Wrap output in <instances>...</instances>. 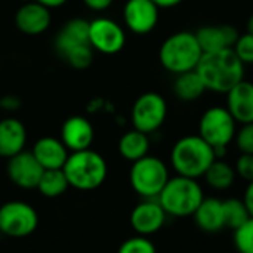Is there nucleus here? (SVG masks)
I'll return each instance as SVG.
<instances>
[{"label":"nucleus","mask_w":253,"mask_h":253,"mask_svg":"<svg viewBox=\"0 0 253 253\" xmlns=\"http://www.w3.org/2000/svg\"><path fill=\"white\" fill-rule=\"evenodd\" d=\"M196 71L208 90L227 93L237 83L245 80V64L233 49L203 53Z\"/></svg>","instance_id":"obj_1"},{"label":"nucleus","mask_w":253,"mask_h":253,"mask_svg":"<svg viewBox=\"0 0 253 253\" xmlns=\"http://www.w3.org/2000/svg\"><path fill=\"white\" fill-rule=\"evenodd\" d=\"M56 53L76 70L87 68L93 61V47L89 42V21L83 18L68 19L53 40Z\"/></svg>","instance_id":"obj_2"},{"label":"nucleus","mask_w":253,"mask_h":253,"mask_svg":"<svg viewBox=\"0 0 253 253\" xmlns=\"http://www.w3.org/2000/svg\"><path fill=\"white\" fill-rule=\"evenodd\" d=\"M216 159L215 150L199 135L179 138L170 150V165L175 173L194 179L203 178Z\"/></svg>","instance_id":"obj_3"},{"label":"nucleus","mask_w":253,"mask_h":253,"mask_svg":"<svg viewBox=\"0 0 253 253\" xmlns=\"http://www.w3.org/2000/svg\"><path fill=\"white\" fill-rule=\"evenodd\" d=\"M157 200L168 216L188 218L205 200V190L199 179L175 175L169 178Z\"/></svg>","instance_id":"obj_4"},{"label":"nucleus","mask_w":253,"mask_h":253,"mask_svg":"<svg viewBox=\"0 0 253 253\" xmlns=\"http://www.w3.org/2000/svg\"><path fill=\"white\" fill-rule=\"evenodd\" d=\"M62 170L70 187L79 191H93L99 188L108 176L107 160L90 148L70 153Z\"/></svg>","instance_id":"obj_5"},{"label":"nucleus","mask_w":253,"mask_h":253,"mask_svg":"<svg viewBox=\"0 0 253 253\" xmlns=\"http://www.w3.org/2000/svg\"><path fill=\"white\" fill-rule=\"evenodd\" d=\"M203 50L197 42L196 33L178 31L170 34L160 46L159 61L162 67L178 76L197 68Z\"/></svg>","instance_id":"obj_6"},{"label":"nucleus","mask_w":253,"mask_h":253,"mask_svg":"<svg viewBox=\"0 0 253 253\" xmlns=\"http://www.w3.org/2000/svg\"><path fill=\"white\" fill-rule=\"evenodd\" d=\"M237 132V122L227 107L213 105L208 108L199 122V136H202L213 150L218 159H224Z\"/></svg>","instance_id":"obj_7"},{"label":"nucleus","mask_w":253,"mask_h":253,"mask_svg":"<svg viewBox=\"0 0 253 253\" xmlns=\"http://www.w3.org/2000/svg\"><path fill=\"white\" fill-rule=\"evenodd\" d=\"M169 178L168 165L150 154L133 162L129 170L130 187L141 199H157Z\"/></svg>","instance_id":"obj_8"},{"label":"nucleus","mask_w":253,"mask_h":253,"mask_svg":"<svg viewBox=\"0 0 253 253\" xmlns=\"http://www.w3.org/2000/svg\"><path fill=\"white\" fill-rule=\"evenodd\" d=\"M39 227V213L27 202L10 200L0 206V233L10 239L31 236Z\"/></svg>","instance_id":"obj_9"},{"label":"nucleus","mask_w":253,"mask_h":253,"mask_svg":"<svg viewBox=\"0 0 253 253\" xmlns=\"http://www.w3.org/2000/svg\"><path fill=\"white\" fill-rule=\"evenodd\" d=\"M168 102L157 92H145L136 98L130 111L133 129L151 135L157 132L166 122Z\"/></svg>","instance_id":"obj_10"},{"label":"nucleus","mask_w":253,"mask_h":253,"mask_svg":"<svg viewBox=\"0 0 253 253\" xmlns=\"http://www.w3.org/2000/svg\"><path fill=\"white\" fill-rule=\"evenodd\" d=\"M89 42L95 52L116 55L126 44V33L114 19L98 16L89 21Z\"/></svg>","instance_id":"obj_11"},{"label":"nucleus","mask_w":253,"mask_h":253,"mask_svg":"<svg viewBox=\"0 0 253 253\" xmlns=\"http://www.w3.org/2000/svg\"><path fill=\"white\" fill-rule=\"evenodd\" d=\"M168 213L157 199H142L130 212V227L138 236L151 237L157 234L168 221Z\"/></svg>","instance_id":"obj_12"},{"label":"nucleus","mask_w":253,"mask_h":253,"mask_svg":"<svg viewBox=\"0 0 253 253\" xmlns=\"http://www.w3.org/2000/svg\"><path fill=\"white\" fill-rule=\"evenodd\" d=\"M44 169L31 151H21L7 159L6 173L13 185L21 190H36Z\"/></svg>","instance_id":"obj_13"},{"label":"nucleus","mask_w":253,"mask_h":253,"mask_svg":"<svg viewBox=\"0 0 253 253\" xmlns=\"http://www.w3.org/2000/svg\"><path fill=\"white\" fill-rule=\"evenodd\" d=\"M160 7L153 0H127L123 7L125 25L135 34L151 33L159 22Z\"/></svg>","instance_id":"obj_14"},{"label":"nucleus","mask_w":253,"mask_h":253,"mask_svg":"<svg viewBox=\"0 0 253 253\" xmlns=\"http://www.w3.org/2000/svg\"><path fill=\"white\" fill-rule=\"evenodd\" d=\"M52 22L50 9L44 7L37 1L22 3L15 13L16 28L27 36L43 34Z\"/></svg>","instance_id":"obj_15"},{"label":"nucleus","mask_w":253,"mask_h":253,"mask_svg":"<svg viewBox=\"0 0 253 253\" xmlns=\"http://www.w3.org/2000/svg\"><path fill=\"white\" fill-rule=\"evenodd\" d=\"M70 153L82 151L90 148L95 139V130L92 123L83 116H71L68 117L61 127L59 138Z\"/></svg>","instance_id":"obj_16"},{"label":"nucleus","mask_w":253,"mask_h":253,"mask_svg":"<svg viewBox=\"0 0 253 253\" xmlns=\"http://www.w3.org/2000/svg\"><path fill=\"white\" fill-rule=\"evenodd\" d=\"M239 36H240L239 31L228 24L205 25L196 31V37L203 53L233 49Z\"/></svg>","instance_id":"obj_17"},{"label":"nucleus","mask_w":253,"mask_h":253,"mask_svg":"<svg viewBox=\"0 0 253 253\" xmlns=\"http://www.w3.org/2000/svg\"><path fill=\"white\" fill-rule=\"evenodd\" d=\"M227 110L239 125L253 123V83L242 80L227 93Z\"/></svg>","instance_id":"obj_18"},{"label":"nucleus","mask_w":253,"mask_h":253,"mask_svg":"<svg viewBox=\"0 0 253 253\" xmlns=\"http://www.w3.org/2000/svg\"><path fill=\"white\" fill-rule=\"evenodd\" d=\"M31 153L44 170L62 169L70 156L64 142L55 136H43L37 139Z\"/></svg>","instance_id":"obj_19"},{"label":"nucleus","mask_w":253,"mask_h":253,"mask_svg":"<svg viewBox=\"0 0 253 253\" xmlns=\"http://www.w3.org/2000/svg\"><path fill=\"white\" fill-rule=\"evenodd\" d=\"M27 144V129L18 119L0 120V157L10 159L24 151Z\"/></svg>","instance_id":"obj_20"},{"label":"nucleus","mask_w":253,"mask_h":253,"mask_svg":"<svg viewBox=\"0 0 253 253\" xmlns=\"http://www.w3.org/2000/svg\"><path fill=\"white\" fill-rule=\"evenodd\" d=\"M191 218L197 228L206 234H216L222 231L225 228L222 200L216 197H205Z\"/></svg>","instance_id":"obj_21"},{"label":"nucleus","mask_w":253,"mask_h":253,"mask_svg":"<svg viewBox=\"0 0 253 253\" xmlns=\"http://www.w3.org/2000/svg\"><path fill=\"white\" fill-rule=\"evenodd\" d=\"M150 145H151L150 144V135L139 132L136 129H132V130L125 132L120 136L117 148H119L120 156L125 160L133 163V162L148 156Z\"/></svg>","instance_id":"obj_22"},{"label":"nucleus","mask_w":253,"mask_h":253,"mask_svg":"<svg viewBox=\"0 0 253 253\" xmlns=\"http://www.w3.org/2000/svg\"><path fill=\"white\" fill-rule=\"evenodd\" d=\"M206 90L208 89L196 70L175 76L173 93L178 99L184 102H193L200 99Z\"/></svg>","instance_id":"obj_23"},{"label":"nucleus","mask_w":253,"mask_h":253,"mask_svg":"<svg viewBox=\"0 0 253 253\" xmlns=\"http://www.w3.org/2000/svg\"><path fill=\"white\" fill-rule=\"evenodd\" d=\"M203 178L209 188L215 191H227L234 185L237 175H236L233 165H230L224 159H216L209 166Z\"/></svg>","instance_id":"obj_24"},{"label":"nucleus","mask_w":253,"mask_h":253,"mask_svg":"<svg viewBox=\"0 0 253 253\" xmlns=\"http://www.w3.org/2000/svg\"><path fill=\"white\" fill-rule=\"evenodd\" d=\"M68 188L70 184L62 169H47L43 172L36 190L46 199H58Z\"/></svg>","instance_id":"obj_25"},{"label":"nucleus","mask_w":253,"mask_h":253,"mask_svg":"<svg viewBox=\"0 0 253 253\" xmlns=\"http://www.w3.org/2000/svg\"><path fill=\"white\" fill-rule=\"evenodd\" d=\"M222 211H224V222L225 228H231L233 231L243 225L251 216L243 199L231 197L227 200H222Z\"/></svg>","instance_id":"obj_26"},{"label":"nucleus","mask_w":253,"mask_h":253,"mask_svg":"<svg viewBox=\"0 0 253 253\" xmlns=\"http://www.w3.org/2000/svg\"><path fill=\"white\" fill-rule=\"evenodd\" d=\"M233 242L239 253H253V218L233 231Z\"/></svg>","instance_id":"obj_27"},{"label":"nucleus","mask_w":253,"mask_h":253,"mask_svg":"<svg viewBox=\"0 0 253 253\" xmlns=\"http://www.w3.org/2000/svg\"><path fill=\"white\" fill-rule=\"evenodd\" d=\"M117 253H157L156 245L150 237L133 236L126 239L117 249Z\"/></svg>","instance_id":"obj_28"},{"label":"nucleus","mask_w":253,"mask_h":253,"mask_svg":"<svg viewBox=\"0 0 253 253\" xmlns=\"http://www.w3.org/2000/svg\"><path fill=\"white\" fill-rule=\"evenodd\" d=\"M233 50L245 65L253 64V34L251 33L240 34L233 46Z\"/></svg>","instance_id":"obj_29"},{"label":"nucleus","mask_w":253,"mask_h":253,"mask_svg":"<svg viewBox=\"0 0 253 253\" xmlns=\"http://www.w3.org/2000/svg\"><path fill=\"white\" fill-rule=\"evenodd\" d=\"M234 142L240 154H253V123L242 125L237 129Z\"/></svg>","instance_id":"obj_30"},{"label":"nucleus","mask_w":253,"mask_h":253,"mask_svg":"<svg viewBox=\"0 0 253 253\" xmlns=\"http://www.w3.org/2000/svg\"><path fill=\"white\" fill-rule=\"evenodd\" d=\"M234 170L237 178L246 182L253 181V154H240L236 160Z\"/></svg>","instance_id":"obj_31"},{"label":"nucleus","mask_w":253,"mask_h":253,"mask_svg":"<svg viewBox=\"0 0 253 253\" xmlns=\"http://www.w3.org/2000/svg\"><path fill=\"white\" fill-rule=\"evenodd\" d=\"M21 107V101L16 95H4L3 98H0V108L4 111H16Z\"/></svg>","instance_id":"obj_32"},{"label":"nucleus","mask_w":253,"mask_h":253,"mask_svg":"<svg viewBox=\"0 0 253 253\" xmlns=\"http://www.w3.org/2000/svg\"><path fill=\"white\" fill-rule=\"evenodd\" d=\"M84 4L90 9V10H95V12H102V10H107L114 0H83Z\"/></svg>","instance_id":"obj_33"},{"label":"nucleus","mask_w":253,"mask_h":253,"mask_svg":"<svg viewBox=\"0 0 253 253\" xmlns=\"http://www.w3.org/2000/svg\"><path fill=\"white\" fill-rule=\"evenodd\" d=\"M243 202H245L251 216L253 218V181L248 182V185H246V190H245V194H243Z\"/></svg>","instance_id":"obj_34"},{"label":"nucleus","mask_w":253,"mask_h":253,"mask_svg":"<svg viewBox=\"0 0 253 253\" xmlns=\"http://www.w3.org/2000/svg\"><path fill=\"white\" fill-rule=\"evenodd\" d=\"M40 4H43L47 9H55V7H61L62 4H65L68 0H34Z\"/></svg>","instance_id":"obj_35"},{"label":"nucleus","mask_w":253,"mask_h":253,"mask_svg":"<svg viewBox=\"0 0 253 253\" xmlns=\"http://www.w3.org/2000/svg\"><path fill=\"white\" fill-rule=\"evenodd\" d=\"M160 9H169V7H175L178 4H181L184 0H153Z\"/></svg>","instance_id":"obj_36"},{"label":"nucleus","mask_w":253,"mask_h":253,"mask_svg":"<svg viewBox=\"0 0 253 253\" xmlns=\"http://www.w3.org/2000/svg\"><path fill=\"white\" fill-rule=\"evenodd\" d=\"M248 33H251V34H253V15H252V16H251L249 22H248Z\"/></svg>","instance_id":"obj_37"},{"label":"nucleus","mask_w":253,"mask_h":253,"mask_svg":"<svg viewBox=\"0 0 253 253\" xmlns=\"http://www.w3.org/2000/svg\"><path fill=\"white\" fill-rule=\"evenodd\" d=\"M22 3H27V1H34V0H21Z\"/></svg>","instance_id":"obj_38"},{"label":"nucleus","mask_w":253,"mask_h":253,"mask_svg":"<svg viewBox=\"0 0 253 253\" xmlns=\"http://www.w3.org/2000/svg\"><path fill=\"white\" fill-rule=\"evenodd\" d=\"M0 68H1V65H0Z\"/></svg>","instance_id":"obj_39"},{"label":"nucleus","mask_w":253,"mask_h":253,"mask_svg":"<svg viewBox=\"0 0 253 253\" xmlns=\"http://www.w3.org/2000/svg\"><path fill=\"white\" fill-rule=\"evenodd\" d=\"M0 110H1V108H0Z\"/></svg>","instance_id":"obj_40"}]
</instances>
